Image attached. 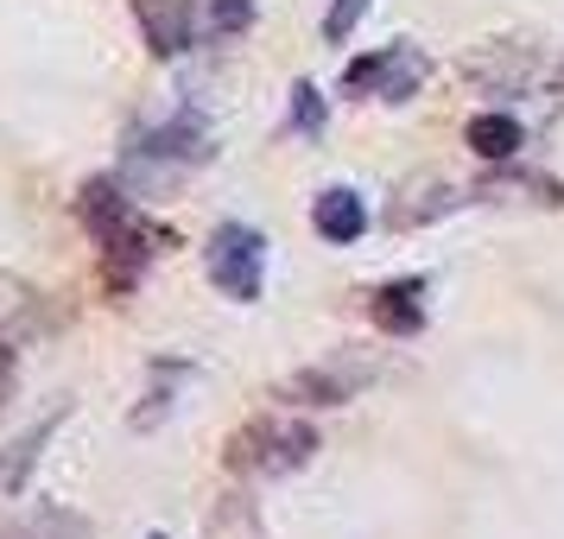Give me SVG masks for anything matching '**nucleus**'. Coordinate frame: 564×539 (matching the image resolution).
<instances>
[{
	"label": "nucleus",
	"instance_id": "nucleus-10",
	"mask_svg": "<svg viewBox=\"0 0 564 539\" xmlns=\"http://www.w3.org/2000/svg\"><path fill=\"white\" fill-rule=\"evenodd\" d=\"M0 539H89V520L64 508H32L20 520H0Z\"/></svg>",
	"mask_w": 564,
	"mask_h": 539
},
{
	"label": "nucleus",
	"instance_id": "nucleus-2",
	"mask_svg": "<svg viewBox=\"0 0 564 539\" xmlns=\"http://www.w3.org/2000/svg\"><path fill=\"white\" fill-rule=\"evenodd\" d=\"M311 451H317V432L305 419H260L248 432H235L229 470H241V476H292V470L311 463Z\"/></svg>",
	"mask_w": 564,
	"mask_h": 539
},
{
	"label": "nucleus",
	"instance_id": "nucleus-13",
	"mask_svg": "<svg viewBox=\"0 0 564 539\" xmlns=\"http://www.w3.org/2000/svg\"><path fill=\"white\" fill-rule=\"evenodd\" d=\"M368 7H375V0H330V13H324V39L343 45V39L361 26V13H368Z\"/></svg>",
	"mask_w": 564,
	"mask_h": 539
},
{
	"label": "nucleus",
	"instance_id": "nucleus-9",
	"mask_svg": "<svg viewBox=\"0 0 564 539\" xmlns=\"http://www.w3.org/2000/svg\"><path fill=\"white\" fill-rule=\"evenodd\" d=\"M419 292H425V280L381 285V292H375V324H381L387 336H412L419 324H425V305H419Z\"/></svg>",
	"mask_w": 564,
	"mask_h": 539
},
{
	"label": "nucleus",
	"instance_id": "nucleus-1",
	"mask_svg": "<svg viewBox=\"0 0 564 539\" xmlns=\"http://www.w3.org/2000/svg\"><path fill=\"white\" fill-rule=\"evenodd\" d=\"M77 216L89 223V235L102 241V267H108V285L115 292H128L140 273H147V260H153V235H147V223H140V209L115 191L108 179L96 184H83V197H77Z\"/></svg>",
	"mask_w": 564,
	"mask_h": 539
},
{
	"label": "nucleus",
	"instance_id": "nucleus-15",
	"mask_svg": "<svg viewBox=\"0 0 564 539\" xmlns=\"http://www.w3.org/2000/svg\"><path fill=\"white\" fill-rule=\"evenodd\" d=\"M292 128H299V133L324 128V103H317V89H311V83H299V89H292Z\"/></svg>",
	"mask_w": 564,
	"mask_h": 539
},
{
	"label": "nucleus",
	"instance_id": "nucleus-12",
	"mask_svg": "<svg viewBox=\"0 0 564 539\" xmlns=\"http://www.w3.org/2000/svg\"><path fill=\"white\" fill-rule=\"evenodd\" d=\"M463 140H469L482 159H513V153H520V121H513V115H501V108H488V115H476V121H469V133H463Z\"/></svg>",
	"mask_w": 564,
	"mask_h": 539
},
{
	"label": "nucleus",
	"instance_id": "nucleus-6",
	"mask_svg": "<svg viewBox=\"0 0 564 539\" xmlns=\"http://www.w3.org/2000/svg\"><path fill=\"white\" fill-rule=\"evenodd\" d=\"M191 45H229L254 26V0H184Z\"/></svg>",
	"mask_w": 564,
	"mask_h": 539
},
{
	"label": "nucleus",
	"instance_id": "nucleus-3",
	"mask_svg": "<svg viewBox=\"0 0 564 539\" xmlns=\"http://www.w3.org/2000/svg\"><path fill=\"white\" fill-rule=\"evenodd\" d=\"M204 267H209V285H216L223 299L254 305L260 285H267V241H260V229H248V223H223V229L209 235Z\"/></svg>",
	"mask_w": 564,
	"mask_h": 539
},
{
	"label": "nucleus",
	"instance_id": "nucleus-16",
	"mask_svg": "<svg viewBox=\"0 0 564 539\" xmlns=\"http://www.w3.org/2000/svg\"><path fill=\"white\" fill-rule=\"evenodd\" d=\"M13 375H20V362H13V349H7V343H0V407L13 400Z\"/></svg>",
	"mask_w": 564,
	"mask_h": 539
},
{
	"label": "nucleus",
	"instance_id": "nucleus-14",
	"mask_svg": "<svg viewBox=\"0 0 564 539\" xmlns=\"http://www.w3.org/2000/svg\"><path fill=\"white\" fill-rule=\"evenodd\" d=\"M45 438H52V425H39V432H26L20 444H13V463H0V488H20V476H26V463L39 457Z\"/></svg>",
	"mask_w": 564,
	"mask_h": 539
},
{
	"label": "nucleus",
	"instance_id": "nucleus-17",
	"mask_svg": "<svg viewBox=\"0 0 564 539\" xmlns=\"http://www.w3.org/2000/svg\"><path fill=\"white\" fill-rule=\"evenodd\" d=\"M153 539H165V533H153Z\"/></svg>",
	"mask_w": 564,
	"mask_h": 539
},
{
	"label": "nucleus",
	"instance_id": "nucleus-5",
	"mask_svg": "<svg viewBox=\"0 0 564 539\" xmlns=\"http://www.w3.org/2000/svg\"><path fill=\"white\" fill-rule=\"evenodd\" d=\"M133 159H147V165H197V159H209V128L191 108H178L172 121H159V128H147L133 140Z\"/></svg>",
	"mask_w": 564,
	"mask_h": 539
},
{
	"label": "nucleus",
	"instance_id": "nucleus-11",
	"mask_svg": "<svg viewBox=\"0 0 564 539\" xmlns=\"http://www.w3.org/2000/svg\"><path fill=\"white\" fill-rule=\"evenodd\" d=\"M140 20H147V39H153L159 57H178L191 45V26H184V0H140Z\"/></svg>",
	"mask_w": 564,
	"mask_h": 539
},
{
	"label": "nucleus",
	"instance_id": "nucleus-4",
	"mask_svg": "<svg viewBox=\"0 0 564 539\" xmlns=\"http://www.w3.org/2000/svg\"><path fill=\"white\" fill-rule=\"evenodd\" d=\"M425 77H432L425 52L387 45V52H375V57H356V64L343 71V89H349V96H375V103H406V96H419Z\"/></svg>",
	"mask_w": 564,
	"mask_h": 539
},
{
	"label": "nucleus",
	"instance_id": "nucleus-8",
	"mask_svg": "<svg viewBox=\"0 0 564 539\" xmlns=\"http://www.w3.org/2000/svg\"><path fill=\"white\" fill-rule=\"evenodd\" d=\"M311 229L324 235V241H356L361 229H368V204H361L356 191H324L317 204H311Z\"/></svg>",
	"mask_w": 564,
	"mask_h": 539
},
{
	"label": "nucleus",
	"instance_id": "nucleus-7",
	"mask_svg": "<svg viewBox=\"0 0 564 539\" xmlns=\"http://www.w3.org/2000/svg\"><path fill=\"white\" fill-rule=\"evenodd\" d=\"M361 381H368V368H356V362H324V368H305L285 394L311 400V407H343V400H356Z\"/></svg>",
	"mask_w": 564,
	"mask_h": 539
}]
</instances>
